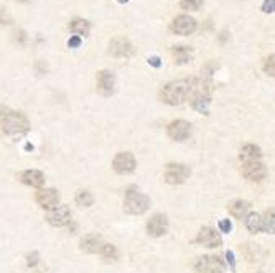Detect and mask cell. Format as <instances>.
Returning a JSON list of instances; mask_svg holds the SVG:
<instances>
[{"mask_svg":"<svg viewBox=\"0 0 275 273\" xmlns=\"http://www.w3.org/2000/svg\"><path fill=\"white\" fill-rule=\"evenodd\" d=\"M168 231V219L165 214H155L152 219L147 222V232L152 237H161Z\"/></svg>","mask_w":275,"mask_h":273,"instance_id":"cell-12","label":"cell"},{"mask_svg":"<svg viewBox=\"0 0 275 273\" xmlns=\"http://www.w3.org/2000/svg\"><path fill=\"white\" fill-rule=\"evenodd\" d=\"M71 209L68 206H56L48 213L46 219L54 227H63L71 222Z\"/></svg>","mask_w":275,"mask_h":273,"instance_id":"cell-9","label":"cell"},{"mask_svg":"<svg viewBox=\"0 0 275 273\" xmlns=\"http://www.w3.org/2000/svg\"><path fill=\"white\" fill-rule=\"evenodd\" d=\"M109 51L116 58H129L134 53V46L126 38H114L109 45Z\"/></svg>","mask_w":275,"mask_h":273,"instance_id":"cell-14","label":"cell"},{"mask_svg":"<svg viewBox=\"0 0 275 273\" xmlns=\"http://www.w3.org/2000/svg\"><path fill=\"white\" fill-rule=\"evenodd\" d=\"M0 125L9 135H20L28 132L30 128L27 117L20 112H15V110H10L9 107H4V105H0Z\"/></svg>","mask_w":275,"mask_h":273,"instance_id":"cell-1","label":"cell"},{"mask_svg":"<svg viewBox=\"0 0 275 273\" xmlns=\"http://www.w3.org/2000/svg\"><path fill=\"white\" fill-rule=\"evenodd\" d=\"M241 173L244 178L251 179V181H262L267 176L265 165L259 160H251V161H244L241 166Z\"/></svg>","mask_w":275,"mask_h":273,"instance_id":"cell-5","label":"cell"},{"mask_svg":"<svg viewBox=\"0 0 275 273\" xmlns=\"http://www.w3.org/2000/svg\"><path fill=\"white\" fill-rule=\"evenodd\" d=\"M70 30L73 33H76V36H86L91 32V23L84 20V18H73L70 22Z\"/></svg>","mask_w":275,"mask_h":273,"instance_id":"cell-17","label":"cell"},{"mask_svg":"<svg viewBox=\"0 0 275 273\" xmlns=\"http://www.w3.org/2000/svg\"><path fill=\"white\" fill-rule=\"evenodd\" d=\"M167 133L170 136L172 140H177V142H183L190 136L191 133V123L186 122V120H173L168 123L167 127Z\"/></svg>","mask_w":275,"mask_h":273,"instance_id":"cell-7","label":"cell"},{"mask_svg":"<svg viewBox=\"0 0 275 273\" xmlns=\"http://www.w3.org/2000/svg\"><path fill=\"white\" fill-rule=\"evenodd\" d=\"M172 32L181 35V36H186V35H191L193 32L196 30V20L190 15H178L170 25Z\"/></svg>","mask_w":275,"mask_h":273,"instance_id":"cell-8","label":"cell"},{"mask_svg":"<svg viewBox=\"0 0 275 273\" xmlns=\"http://www.w3.org/2000/svg\"><path fill=\"white\" fill-rule=\"evenodd\" d=\"M20 181L32 188H41L45 184V175L38 170H27L20 175Z\"/></svg>","mask_w":275,"mask_h":273,"instance_id":"cell-16","label":"cell"},{"mask_svg":"<svg viewBox=\"0 0 275 273\" xmlns=\"http://www.w3.org/2000/svg\"><path fill=\"white\" fill-rule=\"evenodd\" d=\"M226 257H228V262H229V265H231V268H236V260H234V253L231 252V250H228V253H226Z\"/></svg>","mask_w":275,"mask_h":273,"instance_id":"cell-31","label":"cell"},{"mask_svg":"<svg viewBox=\"0 0 275 273\" xmlns=\"http://www.w3.org/2000/svg\"><path fill=\"white\" fill-rule=\"evenodd\" d=\"M196 273H224L226 265L217 255H203L195 262Z\"/></svg>","mask_w":275,"mask_h":273,"instance_id":"cell-3","label":"cell"},{"mask_svg":"<svg viewBox=\"0 0 275 273\" xmlns=\"http://www.w3.org/2000/svg\"><path fill=\"white\" fill-rule=\"evenodd\" d=\"M104 245L102 237L97 234H87L81 239V250H84L86 253H97L101 252Z\"/></svg>","mask_w":275,"mask_h":273,"instance_id":"cell-15","label":"cell"},{"mask_svg":"<svg viewBox=\"0 0 275 273\" xmlns=\"http://www.w3.org/2000/svg\"><path fill=\"white\" fill-rule=\"evenodd\" d=\"M219 229H221V232H231L233 224H231L229 219H223V221H219Z\"/></svg>","mask_w":275,"mask_h":273,"instance_id":"cell-28","label":"cell"},{"mask_svg":"<svg viewBox=\"0 0 275 273\" xmlns=\"http://www.w3.org/2000/svg\"><path fill=\"white\" fill-rule=\"evenodd\" d=\"M119 2H121V4H126V2H129V0H119Z\"/></svg>","mask_w":275,"mask_h":273,"instance_id":"cell-33","label":"cell"},{"mask_svg":"<svg viewBox=\"0 0 275 273\" xmlns=\"http://www.w3.org/2000/svg\"><path fill=\"white\" fill-rule=\"evenodd\" d=\"M264 71L268 74V76H272L273 78V54H270L267 59H265V63H264Z\"/></svg>","mask_w":275,"mask_h":273,"instance_id":"cell-26","label":"cell"},{"mask_svg":"<svg viewBox=\"0 0 275 273\" xmlns=\"http://www.w3.org/2000/svg\"><path fill=\"white\" fill-rule=\"evenodd\" d=\"M196 242H198L199 245L208 247V249H216V247H219L223 244V239H221V235L214 231V229L203 227L201 231H199V234H198Z\"/></svg>","mask_w":275,"mask_h":273,"instance_id":"cell-11","label":"cell"},{"mask_svg":"<svg viewBox=\"0 0 275 273\" xmlns=\"http://www.w3.org/2000/svg\"><path fill=\"white\" fill-rule=\"evenodd\" d=\"M262 157V150L257 145H246L241 150V160L251 161V160H259Z\"/></svg>","mask_w":275,"mask_h":273,"instance_id":"cell-20","label":"cell"},{"mask_svg":"<svg viewBox=\"0 0 275 273\" xmlns=\"http://www.w3.org/2000/svg\"><path fill=\"white\" fill-rule=\"evenodd\" d=\"M262 10H264L265 14H268V12H273V0H265Z\"/></svg>","mask_w":275,"mask_h":273,"instance_id":"cell-30","label":"cell"},{"mask_svg":"<svg viewBox=\"0 0 275 273\" xmlns=\"http://www.w3.org/2000/svg\"><path fill=\"white\" fill-rule=\"evenodd\" d=\"M172 54L175 58V63L178 64H185L188 63L193 56V51L190 46H173L172 48Z\"/></svg>","mask_w":275,"mask_h":273,"instance_id":"cell-18","label":"cell"},{"mask_svg":"<svg viewBox=\"0 0 275 273\" xmlns=\"http://www.w3.org/2000/svg\"><path fill=\"white\" fill-rule=\"evenodd\" d=\"M135 166H137V161L134 158V155L129 152L117 153L114 161H112V168H114V171L119 173V175H130V173L135 171Z\"/></svg>","mask_w":275,"mask_h":273,"instance_id":"cell-6","label":"cell"},{"mask_svg":"<svg viewBox=\"0 0 275 273\" xmlns=\"http://www.w3.org/2000/svg\"><path fill=\"white\" fill-rule=\"evenodd\" d=\"M251 209V204H249L247 201H234L233 204L229 206V213L233 217H236V219H242V217L247 216V211Z\"/></svg>","mask_w":275,"mask_h":273,"instance_id":"cell-19","label":"cell"},{"mask_svg":"<svg viewBox=\"0 0 275 273\" xmlns=\"http://www.w3.org/2000/svg\"><path fill=\"white\" fill-rule=\"evenodd\" d=\"M76 202H78V206L89 208L91 204L94 202V197H92V194L87 189H81L76 193Z\"/></svg>","mask_w":275,"mask_h":273,"instance_id":"cell-22","label":"cell"},{"mask_svg":"<svg viewBox=\"0 0 275 273\" xmlns=\"http://www.w3.org/2000/svg\"><path fill=\"white\" fill-rule=\"evenodd\" d=\"M191 170L186 165L180 163H170L167 165L165 170V181L168 184H183L190 178Z\"/></svg>","mask_w":275,"mask_h":273,"instance_id":"cell-4","label":"cell"},{"mask_svg":"<svg viewBox=\"0 0 275 273\" xmlns=\"http://www.w3.org/2000/svg\"><path fill=\"white\" fill-rule=\"evenodd\" d=\"M35 199L38 202V206L43 209H53L58 206L60 202V194L56 189L51 188H45V189H40L38 193L35 194Z\"/></svg>","mask_w":275,"mask_h":273,"instance_id":"cell-10","label":"cell"},{"mask_svg":"<svg viewBox=\"0 0 275 273\" xmlns=\"http://www.w3.org/2000/svg\"><path fill=\"white\" fill-rule=\"evenodd\" d=\"M203 5V0H181L180 2V7L183 10H188V12H196L201 9Z\"/></svg>","mask_w":275,"mask_h":273,"instance_id":"cell-24","label":"cell"},{"mask_svg":"<svg viewBox=\"0 0 275 273\" xmlns=\"http://www.w3.org/2000/svg\"><path fill=\"white\" fill-rule=\"evenodd\" d=\"M150 208V197L140 193H134V191H129L126 194V201H124V211L129 214L139 216L143 214L145 211Z\"/></svg>","mask_w":275,"mask_h":273,"instance_id":"cell-2","label":"cell"},{"mask_svg":"<svg viewBox=\"0 0 275 273\" xmlns=\"http://www.w3.org/2000/svg\"><path fill=\"white\" fill-rule=\"evenodd\" d=\"M262 231L273 234V209L268 211L264 219H262Z\"/></svg>","mask_w":275,"mask_h":273,"instance_id":"cell-25","label":"cell"},{"mask_svg":"<svg viewBox=\"0 0 275 273\" xmlns=\"http://www.w3.org/2000/svg\"><path fill=\"white\" fill-rule=\"evenodd\" d=\"M18 2H28V0H18Z\"/></svg>","mask_w":275,"mask_h":273,"instance_id":"cell-34","label":"cell"},{"mask_svg":"<svg viewBox=\"0 0 275 273\" xmlns=\"http://www.w3.org/2000/svg\"><path fill=\"white\" fill-rule=\"evenodd\" d=\"M148 63L152 64V66H155V67H158V66H160V59H158L157 56H153V58H150V59H148Z\"/></svg>","mask_w":275,"mask_h":273,"instance_id":"cell-32","label":"cell"},{"mask_svg":"<svg viewBox=\"0 0 275 273\" xmlns=\"http://www.w3.org/2000/svg\"><path fill=\"white\" fill-rule=\"evenodd\" d=\"M12 22H14L12 20V15L5 9L0 7V25H10Z\"/></svg>","mask_w":275,"mask_h":273,"instance_id":"cell-27","label":"cell"},{"mask_svg":"<svg viewBox=\"0 0 275 273\" xmlns=\"http://www.w3.org/2000/svg\"><path fill=\"white\" fill-rule=\"evenodd\" d=\"M68 46H70V48H78V46H81V38H79V36H76V35L71 36V38L68 40Z\"/></svg>","mask_w":275,"mask_h":273,"instance_id":"cell-29","label":"cell"},{"mask_svg":"<svg viewBox=\"0 0 275 273\" xmlns=\"http://www.w3.org/2000/svg\"><path fill=\"white\" fill-rule=\"evenodd\" d=\"M116 88V76L109 70H102L97 73V91L104 96H109L114 92Z\"/></svg>","mask_w":275,"mask_h":273,"instance_id":"cell-13","label":"cell"},{"mask_svg":"<svg viewBox=\"0 0 275 273\" xmlns=\"http://www.w3.org/2000/svg\"><path fill=\"white\" fill-rule=\"evenodd\" d=\"M246 226L252 234H257L262 231V216L260 214H247L246 216Z\"/></svg>","mask_w":275,"mask_h":273,"instance_id":"cell-21","label":"cell"},{"mask_svg":"<svg viewBox=\"0 0 275 273\" xmlns=\"http://www.w3.org/2000/svg\"><path fill=\"white\" fill-rule=\"evenodd\" d=\"M101 255L107 260V262H116L117 257H119V253H117V249L112 244H104L102 245V249H101Z\"/></svg>","mask_w":275,"mask_h":273,"instance_id":"cell-23","label":"cell"}]
</instances>
